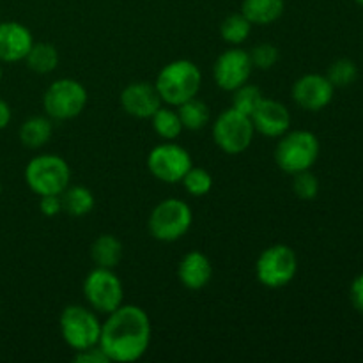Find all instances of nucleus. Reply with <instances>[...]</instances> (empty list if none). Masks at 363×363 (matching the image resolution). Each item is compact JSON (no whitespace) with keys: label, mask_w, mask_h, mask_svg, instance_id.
Instances as JSON below:
<instances>
[{"label":"nucleus","mask_w":363,"mask_h":363,"mask_svg":"<svg viewBox=\"0 0 363 363\" xmlns=\"http://www.w3.org/2000/svg\"><path fill=\"white\" fill-rule=\"evenodd\" d=\"M152 326L147 312L137 305H121L101 323L99 347L110 362L133 363L147 353Z\"/></svg>","instance_id":"nucleus-1"},{"label":"nucleus","mask_w":363,"mask_h":363,"mask_svg":"<svg viewBox=\"0 0 363 363\" xmlns=\"http://www.w3.org/2000/svg\"><path fill=\"white\" fill-rule=\"evenodd\" d=\"M201 85V67L188 59H177L163 66L155 82L160 98L169 106H179L181 103L195 98Z\"/></svg>","instance_id":"nucleus-2"},{"label":"nucleus","mask_w":363,"mask_h":363,"mask_svg":"<svg viewBox=\"0 0 363 363\" xmlns=\"http://www.w3.org/2000/svg\"><path fill=\"white\" fill-rule=\"evenodd\" d=\"M319 152H321V144L312 131H287L280 137L275 149V162L280 170L294 176L303 170H311L318 162Z\"/></svg>","instance_id":"nucleus-3"},{"label":"nucleus","mask_w":363,"mask_h":363,"mask_svg":"<svg viewBox=\"0 0 363 363\" xmlns=\"http://www.w3.org/2000/svg\"><path fill=\"white\" fill-rule=\"evenodd\" d=\"M71 181V169L57 155H38L25 167V183L38 197L60 195Z\"/></svg>","instance_id":"nucleus-4"},{"label":"nucleus","mask_w":363,"mask_h":363,"mask_svg":"<svg viewBox=\"0 0 363 363\" xmlns=\"http://www.w3.org/2000/svg\"><path fill=\"white\" fill-rule=\"evenodd\" d=\"M194 223L191 208L181 199H165L151 211L149 216V233L155 240L172 243L181 240Z\"/></svg>","instance_id":"nucleus-5"},{"label":"nucleus","mask_w":363,"mask_h":363,"mask_svg":"<svg viewBox=\"0 0 363 363\" xmlns=\"http://www.w3.org/2000/svg\"><path fill=\"white\" fill-rule=\"evenodd\" d=\"M60 335L73 351L98 346L101 335V323L96 311L82 305H67L59 319Z\"/></svg>","instance_id":"nucleus-6"},{"label":"nucleus","mask_w":363,"mask_h":363,"mask_svg":"<svg viewBox=\"0 0 363 363\" xmlns=\"http://www.w3.org/2000/svg\"><path fill=\"white\" fill-rule=\"evenodd\" d=\"M255 128L250 116L234 106L223 110L213 123V140L225 155H241L254 142Z\"/></svg>","instance_id":"nucleus-7"},{"label":"nucleus","mask_w":363,"mask_h":363,"mask_svg":"<svg viewBox=\"0 0 363 363\" xmlns=\"http://www.w3.org/2000/svg\"><path fill=\"white\" fill-rule=\"evenodd\" d=\"M87 91L74 78H60L48 85L43 106L52 121H69L80 116L87 105Z\"/></svg>","instance_id":"nucleus-8"},{"label":"nucleus","mask_w":363,"mask_h":363,"mask_svg":"<svg viewBox=\"0 0 363 363\" xmlns=\"http://www.w3.org/2000/svg\"><path fill=\"white\" fill-rule=\"evenodd\" d=\"M298 273L296 252L287 245H273L262 250L255 262V277L269 289L286 287Z\"/></svg>","instance_id":"nucleus-9"},{"label":"nucleus","mask_w":363,"mask_h":363,"mask_svg":"<svg viewBox=\"0 0 363 363\" xmlns=\"http://www.w3.org/2000/svg\"><path fill=\"white\" fill-rule=\"evenodd\" d=\"M84 296L92 311L110 314L123 305V282L113 269L96 266L84 280Z\"/></svg>","instance_id":"nucleus-10"},{"label":"nucleus","mask_w":363,"mask_h":363,"mask_svg":"<svg viewBox=\"0 0 363 363\" xmlns=\"http://www.w3.org/2000/svg\"><path fill=\"white\" fill-rule=\"evenodd\" d=\"M191 165L194 163L190 152L174 140H165L163 144L156 145L147 155L149 172L167 184L181 183Z\"/></svg>","instance_id":"nucleus-11"},{"label":"nucleus","mask_w":363,"mask_h":363,"mask_svg":"<svg viewBox=\"0 0 363 363\" xmlns=\"http://www.w3.org/2000/svg\"><path fill=\"white\" fill-rule=\"evenodd\" d=\"M252 71H254V64H252L250 53L236 46L218 55L213 66V78L220 89L233 92L250 80Z\"/></svg>","instance_id":"nucleus-12"},{"label":"nucleus","mask_w":363,"mask_h":363,"mask_svg":"<svg viewBox=\"0 0 363 363\" xmlns=\"http://www.w3.org/2000/svg\"><path fill=\"white\" fill-rule=\"evenodd\" d=\"M335 87L326 74L307 73L293 85V99L307 112H319L332 103Z\"/></svg>","instance_id":"nucleus-13"},{"label":"nucleus","mask_w":363,"mask_h":363,"mask_svg":"<svg viewBox=\"0 0 363 363\" xmlns=\"http://www.w3.org/2000/svg\"><path fill=\"white\" fill-rule=\"evenodd\" d=\"M163 105L155 84L133 82L121 92V106L126 113L137 119H151L156 110Z\"/></svg>","instance_id":"nucleus-14"},{"label":"nucleus","mask_w":363,"mask_h":363,"mask_svg":"<svg viewBox=\"0 0 363 363\" xmlns=\"http://www.w3.org/2000/svg\"><path fill=\"white\" fill-rule=\"evenodd\" d=\"M257 133L264 137L280 138L291 128V113L284 103L264 98L250 116Z\"/></svg>","instance_id":"nucleus-15"},{"label":"nucleus","mask_w":363,"mask_h":363,"mask_svg":"<svg viewBox=\"0 0 363 363\" xmlns=\"http://www.w3.org/2000/svg\"><path fill=\"white\" fill-rule=\"evenodd\" d=\"M34 45L32 32L20 21L0 23V62H20Z\"/></svg>","instance_id":"nucleus-16"},{"label":"nucleus","mask_w":363,"mask_h":363,"mask_svg":"<svg viewBox=\"0 0 363 363\" xmlns=\"http://www.w3.org/2000/svg\"><path fill=\"white\" fill-rule=\"evenodd\" d=\"M177 277H179V282L183 284L186 289H204V287L211 282V261H209L208 255L202 254V252L199 250L188 252V254L181 259L179 266H177Z\"/></svg>","instance_id":"nucleus-17"},{"label":"nucleus","mask_w":363,"mask_h":363,"mask_svg":"<svg viewBox=\"0 0 363 363\" xmlns=\"http://www.w3.org/2000/svg\"><path fill=\"white\" fill-rule=\"evenodd\" d=\"M124 247L113 234H101L91 247V259L98 268H117L123 261Z\"/></svg>","instance_id":"nucleus-18"},{"label":"nucleus","mask_w":363,"mask_h":363,"mask_svg":"<svg viewBox=\"0 0 363 363\" xmlns=\"http://www.w3.org/2000/svg\"><path fill=\"white\" fill-rule=\"evenodd\" d=\"M284 0H243L241 13L252 25H272L284 14Z\"/></svg>","instance_id":"nucleus-19"},{"label":"nucleus","mask_w":363,"mask_h":363,"mask_svg":"<svg viewBox=\"0 0 363 363\" xmlns=\"http://www.w3.org/2000/svg\"><path fill=\"white\" fill-rule=\"evenodd\" d=\"M53 124L48 116H32L20 126V142L28 149H41L52 138Z\"/></svg>","instance_id":"nucleus-20"},{"label":"nucleus","mask_w":363,"mask_h":363,"mask_svg":"<svg viewBox=\"0 0 363 363\" xmlns=\"http://www.w3.org/2000/svg\"><path fill=\"white\" fill-rule=\"evenodd\" d=\"M62 197V211L71 216H85L94 209V195L85 186H67L60 194Z\"/></svg>","instance_id":"nucleus-21"},{"label":"nucleus","mask_w":363,"mask_h":363,"mask_svg":"<svg viewBox=\"0 0 363 363\" xmlns=\"http://www.w3.org/2000/svg\"><path fill=\"white\" fill-rule=\"evenodd\" d=\"M28 69L38 74H48L59 66V52L50 43H34L25 57Z\"/></svg>","instance_id":"nucleus-22"},{"label":"nucleus","mask_w":363,"mask_h":363,"mask_svg":"<svg viewBox=\"0 0 363 363\" xmlns=\"http://www.w3.org/2000/svg\"><path fill=\"white\" fill-rule=\"evenodd\" d=\"M177 113H179V119L183 123L184 130L190 131H199L202 128L208 126L209 123V106L206 105L202 99H199L197 96L188 101L181 103L179 106H176Z\"/></svg>","instance_id":"nucleus-23"},{"label":"nucleus","mask_w":363,"mask_h":363,"mask_svg":"<svg viewBox=\"0 0 363 363\" xmlns=\"http://www.w3.org/2000/svg\"><path fill=\"white\" fill-rule=\"evenodd\" d=\"M152 121V130L156 131L160 138L163 140H176L184 130L183 123L179 119V113L174 108H167V106H160L151 117Z\"/></svg>","instance_id":"nucleus-24"},{"label":"nucleus","mask_w":363,"mask_h":363,"mask_svg":"<svg viewBox=\"0 0 363 363\" xmlns=\"http://www.w3.org/2000/svg\"><path fill=\"white\" fill-rule=\"evenodd\" d=\"M250 32H252V23L247 20V16H245L243 13L229 14V16L222 21V25H220V34H222V39L234 46L247 41Z\"/></svg>","instance_id":"nucleus-25"},{"label":"nucleus","mask_w":363,"mask_h":363,"mask_svg":"<svg viewBox=\"0 0 363 363\" xmlns=\"http://www.w3.org/2000/svg\"><path fill=\"white\" fill-rule=\"evenodd\" d=\"M184 190L191 195V197H204L211 191L213 188V176L202 167H190L184 177L181 179Z\"/></svg>","instance_id":"nucleus-26"},{"label":"nucleus","mask_w":363,"mask_h":363,"mask_svg":"<svg viewBox=\"0 0 363 363\" xmlns=\"http://www.w3.org/2000/svg\"><path fill=\"white\" fill-rule=\"evenodd\" d=\"M262 99H264V96H262L261 89L257 85L248 84V82L238 87L236 91H233V106L240 112L247 113V116L254 113V110L257 108Z\"/></svg>","instance_id":"nucleus-27"},{"label":"nucleus","mask_w":363,"mask_h":363,"mask_svg":"<svg viewBox=\"0 0 363 363\" xmlns=\"http://www.w3.org/2000/svg\"><path fill=\"white\" fill-rule=\"evenodd\" d=\"M326 77L333 87H347L358 78V66L351 59H339L328 67Z\"/></svg>","instance_id":"nucleus-28"},{"label":"nucleus","mask_w":363,"mask_h":363,"mask_svg":"<svg viewBox=\"0 0 363 363\" xmlns=\"http://www.w3.org/2000/svg\"><path fill=\"white\" fill-rule=\"evenodd\" d=\"M293 177V190L298 199H301V201H312V199L318 197L319 179L315 174H312L311 170H303V172L294 174Z\"/></svg>","instance_id":"nucleus-29"},{"label":"nucleus","mask_w":363,"mask_h":363,"mask_svg":"<svg viewBox=\"0 0 363 363\" xmlns=\"http://www.w3.org/2000/svg\"><path fill=\"white\" fill-rule=\"evenodd\" d=\"M248 53H250V59H252V64H254V67H257V69H262V71L272 69L280 59L279 48H277L275 45H272V43H261V45H257L252 52Z\"/></svg>","instance_id":"nucleus-30"},{"label":"nucleus","mask_w":363,"mask_h":363,"mask_svg":"<svg viewBox=\"0 0 363 363\" xmlns=\"http://www.w3.org/2000/svg\"><path fill=\"white\" fill-rule=\"evenodd\" d=\"M74 362L77 363H110L108 357L105 354V351L98 346H91L87 350L74 351Z\"/></svg>","instance_id":"nucleus-31"},{"label":"nucleus","mask_w":363,"mask_h":363,"mask_svg":"<svg viewBox=\"0 0 363 363\" xmlns=\"http://www.w3.org/2000/svg\"><path fill=\"white\" fill-rule=\"evenodd\" d=\"M39 211L45 216H57L62 211V197L60 195H41L39 197Z\"/></svg>","instance_id":"nucleus-32"},{"label":"nucleus","mask_w":363,"mask_h":363,"mask_svg":"<svg viewBox=\"0 0 363 363\" xmlns=\"http://www.w3.org/2000/svg\"><path fill=\"white\" fill-rule=\"evenodd\" d=\"M350 298L353 307L357 308L360 314H363V273H360V275L353 280V284H351Z\"/></svg>","instance_id":"nucleus-33"},{"label":"nucleus","mask_w":363,"mask_h":363,"mask_svg":"<svg viewBox=\"0 0 363 363\" xmlns=\"http://www.w3.org/2000/svg\"><path fill=\"white\" fill-rule=\"evenodd\" d=\"M11 117H13V113H11V106L7 105V101H4V99L0 98V130L9 126Z\"/></svg>","instance_id":"nucleus-34"},{"label":"nucleus","mask_w":363,"mask_h":363,"mask_svg":"<svg viewBox=\"0 0 363 363\" xmlns=\"http://www.w3.org/2000/svg\"><path fill=\"white\" fill-rule=\"evenodd\" d=\"M354 2H357L360 7H363V0H354Z\"/></svg>","instance_id":"nucleus-35"},{"label":"nucleus","mask_w":363,"mask_h":363,"mask_svg":"<svg viewBox=\"0 0 363 363\" xmlns=\"http://www.w3.org/2000/svg\"><path fill=\"white\" fill-rule=\"evenodd\" d=\"M0 80H2V62H0Z\"/></svg>","instance_id":"nucleus-36"},{"label":"nucleus","mask_w":363,"mask_h":363,"mask_svg":"<svg viewBox=\"0 0 363 363\" xmlns=\"http://www.w3.org/2000/svg\"><path fill=\"white\" fill-rule=\"evenodd\" d=\"M0 194H2V183H0Z\"/></svg>","instance_id":"nucleus-37"}]
</instances>
